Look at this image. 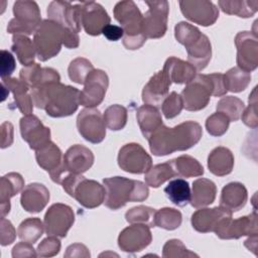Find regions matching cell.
Listing matches in <instances>:
<instances>
[{
  "label": "cell",
  "instance_id": "1",
  "mask_svg": "<svg viewBox=\"0 0 258 258\" xmlns=\"http://www.w3.org/2000/svg\"><path fill=\"white\" fill-rule=\"evenodd\" d=\"M202 126L195 121H185L172 128L161 125L148 138L149 149L155 156H164L175 151H184L202 138Z\"/></svg>",
  "mask_w": 258,
  "mask_h": 258
},
{
  "label": "cell",
  "instance_id": "2",
  "mask_svg": "<svg viewBox=\"0 0 258 258\" xmlns=\"http://www.w3.org/2000/svg\"><path fill=\"white\" fill-rule=\"evenodd\" d=\"M33 104L38 109L45 110L52 118H61L73 115L80 105V91L60 82L49 83L31 89Z\"/></svg>",
  "mask_w": 258,
  "mask_h": 258
},
{
  "label": "cell",
  "instance_id": "3",
  "mask_svg": "<svg viewBox=\"0 0 258 258\" xmlns=\"http://www.w3.org/2000/svg\"><path fill=\"white\" fill-rule=\"evenodd\" d=\"M33 44L37 58L46 61L60 51L62 44L67 48H77L80 37L77 32L52 20L44 19L33 34Z\"/></svg>",
  "mask_w": 258,
  "mask_h": 258
},
{
  "label": "cell",
  "instance_id": "4",
  "mask_svg": "<svg viewBox=\"0 0 258 258\" xmlns=\"http://www.w3.org/2000/svg\"><path fill=\"white\" fill-rule=\"evenodd\" d=\"M106 190L105 206L113 211L124 207L128 202H143L149 196L147 184L140 180L123 176H113L103 179Z\"/></svg>",
  "mask_w": 258,
  "mask_h": 258
},
{
  "label": "cell",
  "instance_id": "5",
  "mask_svg": "<svg viewBox=\"0 0 258 258\" xmlns=\"http://www.w3.org/2000/svg\"><path fill=\"white\" fill-rule=\"evenodd\" d=\"M114 17L124 31L123 45L130 50L140 48L146 41L142 31L143 14L131 0L118 2L114 7Z\"/></svg>",
  "mask_w": 258,
  "mask_h": 258
},
{
  "label": "cell",
  "instance_id": "6",
  "mask_svg": "<svg viewBox=\"0 0 258 258\" xmlns=\"http://www.w3.org/2000/svg\"><path fill=\"white\" fill-rule=\"evenodd\" d=\"M12 18L7 25V32L13 35L34 34L37 27L42 22L40 10L35 1L19 0L13 5Z\"/></svg>",
  "mask_w": 258,
  "mask_h": 258
},
{
  "label": "cell",
  "instance_id": "7",
  "mask_svg": "<svg viewBox=\"0 0 258 258\" xmlns=\"http://www.w3.org/2000/svg\"><path fill=\"white\" fill-rule=\"evenodd\" d=\"M214 86L209 75L197 74L181 91L183 108L187 111H200L206 108L213 96Z\"/></svg>",
  "mask_w": 258,
  "mask_h": 258
},
{
  "label": "cell",
  "instance_id": "8",
  "mask_svg": "<svg viewBox=\"0 0 258 258\" xmlns=\"http://www.w3.org/2000/svg\"><path fill=\"white\" fill-rule=\"evenodd\" d=\"M148 10L143 15L142 31L147 38H160L167 30L169 4L165 0L145 1Z\"/></svg>",
  "mask_w": 258,
  "mask_h": 258
},
{
  "label": "cell",
  "instance_id": "9",
  "mask_svg": "<svg viewBox=\"0 0 258 258\" xmlns=\"http://www.w3.org/2000/svg\"><path fill=\"white\" fill-rule=\"evenodd\" d=\"M216 235L223 240L239 239L243 236H253L258 234L257 213L254 210L251 214L235 219L232 216L226 217L220 221L215 231Z\"/></svg>",
  "mask_w": 258,
  "mask_h": 258
},
{
  "label": "cell",
  "instance_id": "10",
  "mask_svg": "<svg viewBox=\"0 0 258 258\" xmlns=\"http://www.w3.org/2000/svg\"><path fill=\"white\" fill-rule=\"evenodd\" d=\"M118 165L126 172L134 174L146 173L152 166V158L138 143L123 145L117 157Z\"/></svg>",
  "mask_w": 258,
  "mask_h": 258
},
{
  "label": "cell",
  "instance_id": "11",
  "mask_svg": "<svg viewBox=\"0 0 258 258\" xmlns=\"http://www.w3.org/2000/svg\"><path fill=\"white\" fill-rule=\"evenodd\" d=\"M74 223L75 214L73 209L61 203L51 205L43 219L44 231L47 236H55L58 238H64Z\"/></svg>",
  "mask_w": 258,
  "mask_h": 258
},
{
  "label": "cell",
  "instance_id": "12",
  "mask_svg": "<svg viewBox=\"0 0 258 258\" xmlns=\"http://www.w3.org/2000/svg\"><path fill=\"white\" fill-rule=\"evenodd\" d=\"M108 86V75L102 70L94 69L86 78L84 89L80 92V105L87 108H95L100 105L105 98Z\"/></svg>",
  "mask_w": 258,
  "mask_h": 258
},
{
  "label": "cell",
  "instance_id": "13",
  "mask_svg": "<svg viewBox=\"0 0 258 258\" xmlns=\"http://www.w3.org/2000/svg\"><path fill=\"white\" fill-rule=\"evenodd\" d=\"M77 128L82 137L94 144L106 137V124L101 112L96 108H85L77 117Z\"/></svg>",
  "mask_w": 258,
  "mask_h": 258
},
{
  "label": "cell",
  "instance_id": "14",
  "mask_svg": "<svg viewBox=\"0 0 258 258\" xmlns=\"http://www.w3.org/2000/svg\"><path fill=\"white\" fill-rule=\"evenodd\" d=\"M237 67L251 73L258 67V38L255 32L240 31L235 36Z\"/></svg>",
  "mask_w": 258,
  "mask_h": 258
},
{
  "label": "cell",
  "instance_id": "15",
  "mask_svg": "<svg viewBox=\"0 0 258 258\" xmlns=\"http://www.w3.org/2000/svg\"><path fill=\"white\" fill-rule=\"evenodd\" d=\"M179 8L186 19L202 26L213 25L219 18V8L212 1L182 0Z\"/></svg>",
  "mask_w": 258,
  "mask_h": 258
},
{
  "label": "cell",
  "instance_id": "16",
  "mask_svg": "<svg viewBox=\"0 0 258 258\" xmlns=\"http://www.w3.org/2000/svg\"><path fill=\"white\" fill-rule=\"evenodd\" d=\"M47 16L49 20L72 31H81V3L73 5L68 1H51L47 6Z\"/></svg>",
  "mask_w": 258,
  "mask_h": 258
},
{
  "label": "cell",
  "instance_id": "17",
  "mask_svg": "<svg viewBox=\"0 0 258 258\" xmlns=\"http://www.w3.org/2000/svg\"><path fill=\"white\" fill-rule=\"evenodd\" d=\"M152 241L150 227L145 224H131L118 236L119 248L127 253H136L145 249Z\"/></svg>",
  "mask_w": 258,
  "mask_h": 258
},
{
  "label": "cell",
  "instance_id": "18",
  "mask_svg": "<svg viewBox=\"0 0 258 258\" xmlns=\"http://www.w3.org/2000/svg\"><path fill=\"white\" fill-rule=\"evenodd\" d=\"M22 139L33 150H38L50 142V129L35 115H24L19 122Z\"/></svg>",
  "mask_w": 258,
  "mask_h": 258
},
{
  "label": "cell",
  "instance_id": "19",
  "mask_svg": "<svg viewBox=\"0 0 258 258\" xmlns=\"http://www.w3.org/2000/svg\"><path fill=\"white\" fill-rule=\"evenodd\" d=\"M111 18L103 6L94 1L81 2V25L89 35H100Z\"/></svg>",
  "mask_w": 258,
  "mask_h": 258
},
{
  "label": "cell",
  "instance_id": "20",
  "mask_svg": "<svg viewBox=\"0 0 258 258\" xmlns=\"http://www.w3.org/2000/svg\"><path fill=\"white\" fill-rule=\"evenodd\" d=\"M105 196L106 190L101 183L93 179H87L82 175L71 197L76 199L81 206L87 209H94L104 203Z\"/></svg>",
  "mask_w": 258,
  "mask_h": 258
},
{
  "label": "cell",
  "instance_id": "21",
  "mask_svg": "<svg viewBox=\"0 0 258 258\" xmlns=\"http://www.w3.org/2000/svg\"><path fill=\"white\" fill-rule=\"evenodd\" d=\"M170 85L171 81L163 70L155 73L142 90L143 103L156 108L161 107L163 100L168 95Z\"/></svg>",
  "mask_w": 258,
  "mask_h": 258
},
{
  "label": "cell",
  "instance_id": "22",
  "mask_svg": "<svg viewBox=\"0 0 258 258\" xmlns=\"http://www.w3.org/2000/svg\"><path fill=\"white\" fill-rule=\"evenodd\" d=\"M232 216V212L219 206L215 208H200L197 210L190 219L192 228L200 233L214 232L221 220Z\"/></svg>",
  "mask_w": 258,
  "mask_h": 258
},
{
  "label": "cell",
  "instance_id": "23",
  "mask_svg": "<svg viewBox=\"0 0 258 258\" xmlns=\"http://www.w3.org/2000/svg\"><path fill=\"white\" fill-rule=\"evenodd\" d=\"M94 159V154L88 147L81 144H75L63 154L62 163L67 171L82 174L92 167Z\"/></svg>",
  "mask_w": 258,
  "mask_h": 258
},
{
  "label": "cell",
  "instance_id": "24",
  "mask_svg": "<svg viewBox=\"0 0 258 258\" xmlns=\"http://www.w3.org/2000/svg\"><path fill=\"white\" fill-rule=\"evenodd\" d=\"M49 201V190L45 185L38 182L27 184L21 191V207L28 213H40Z\"/></svg>",
  "mask_w": 258,
  "mask_h": 258
},
{
  "label": "cell",
  "instance_id": "25",
  "mask_svg": "<svg viewBox=\"0 0 258 258\" xmlns=\"http://www.w3.org/2000/svg\"><path fill=\"white\" fill-rule=\"evenodd\" d=\"M19 80L31 90L44 84L60 82V76L54 69L41 68L34 62L20 70Z\"/></svg>",
  "mask_w": 258,
  "mask_h": 258
},
{
  "label": "cell",
  "instance_id": "26",
  "mask_svg": "<svg viewBox=\"0 0 258 258\" xmlns=\"http://www.w3.org/2000/svg\"><path fill=\"white\" fill-rule=\"evenodd\" d=\"M2 89L11 92L13 94L14 108L17 107L20 113L23 115H29L33 111V101L31 95L28 94L29 88L16 78H4L1 79Z\"/></svg>",
  "mask_w": 258,
  "mask_h": 258
},
{
  "label": "cell",
  "instance_id": "27",
  "mask_svg": "<svg viewBox=\"0 0 258 258\" xmlns=\"http://www.w3.org/2000/svg\"><path fill=\"white\" fill-rule=\"evenodd\" d=\"M24 188V179L17 172H9L0 179V203L1 218L10 212V199L22 191Z\"/></svg>",
  "mask_w": 258,
  "mask_h": 258
},
{
  "label": "cell",
  "instance_id": "28",
  "mask_svg": "<svg viewBox=\"0 0 258 258\" xmlns=\"http://www.w3.org/2000/svg\"><path fill=\"white\" fill-rule=\"evenodd\" d=\"M248 200V192L245 185L238 181L227 183L221 191L220 206L230 212H238L245 207Z\"/></svg>",
  "mask_w": 258,
  "mask_h": 258
},
{
  "label": "cell",
  "instance_id": "29",
  "mask_svg": "<svg viewBox=\"0 0 258 258\" xmlns=\"http://www.w3.org/2000/svg\"><path fill=\"white\" fill-rule=\"evenodd\" d=\"M35 159L37 164L42 169L47 171L50 176L57 173L63 165V155L61 150L52 141L35 151Z\"/></svg>",
  "mask_w": 258,
  "mask_h": 258
},
{
  "label": "cell",
  "instance_id": "30",
  "mask_svg": "<svg viewBox=\"0 0 258 258\" xmlns=\"http://www.w3.org/2000/svg\"><path fill=\"white\" fill-rule=\"evenodd\" d=\"M162 70L167 74L171 83L175 84H188L197 75V70L192 64L175 56L168 57Z\"/></svg>",
  "mask_w": 258,
  "mask_h": 258
},
{
  "label": "cell",
  "instance_id": "31",
  "mask_svg": "<svg viewBox=\"0 0 258 258\" xmlns=\"http://www.w3.org/2000/svg\"><path fill=\"white\" fill-rule=\"evenodd\" d=\"M234 167V155L224 146L214 148L208 156V168L217 176H225L232 172Z\"/></svg>",
  "mask_w": 258,
  "mask_h": 258
},
{
  "label": "cell",
  "instance_id": "32",
  "mask_svg": "<svg viewBox=\"0 0 258 258\" xmlns=\"http://www.w3.org/2000/svg\"><path fill=\"white\" fill-rule=\"evenodd\" d=\"M217 195L215 182L208 178H198L192 182L189 204L196 209L207 207L214 203Z\"/></svg>",
  "mask_w": 258,
  "mask_h": 258
},
{
  "label": "cell",
  "instance_id": "33",
  "mask_svg": "<svg viewBox=\"0 0 258 258\" xmlns=\"http://www.w3.org/2000/svg\"><path fill=\"white\" fill-rule=\"evenodd\" d=\"M187 60L197 71H203L212 58V44L206 34H202L198 40L187 46Z\"/></svg>",
  "mask_w": 258,
  "mask_h": 258
},
{
  "label": "cell",
  "instance_id": "34",
  "mask_svg": "<svg viewBox=\"0 0 258 258\" xmlns=\"http://www.w3.org/2000/svg\"><path fill=\"white\" fill-rule=\"evenodd\" d=\"M136 119L143 136L147 139L163 123L158 108L144 104L136 111Z\"/></svg>",
  "mask_w": 258,
  "mask_h": 258
},
{
  "label": "cell",
  "instance_id": "35",
  "mask_svg": "<svg viewBox=\"0 0 258 258\" xmlns=\"http://www.w3.org/2000/svg\"><path fill=\"white\" fill-rule=\"evenodd\" d=\"M218 5L224 13L242 18L252 17L258 10L257 0H220Z\"/></svg>",
  "mask_w": 258,
  "mask_h": 258
},
{
  "label": "cell",
  "instance_id": "36",
  "mask_svg": "<svg viewBox=\"0 0 258 258\" xmlns=\"http://www.w3.org/2000/svg\"><path fill=\"white\" fill-rule=\"evenodd\" d=\"M11 50L16 54L19 62L22 66L28 67L34 63L36 50L33 44V40H31L27 35H13Z\"/></svg>",
  "mask_w": 258,
  "mask_h": 258
},
{
  "label": "cell",
  "instance_id": "37",
  "mask_svg": "<svg viewBox=\"0 0 258 258\" xmlns=\"http://www.w3.org/2000/svg\"><path fill=\"white\" fill-rule=\"evenodd\" d=\"M163 190L167 199L177 207H184L190 201V186L183 178L170 180Z\"/></svg>",
  "mask_w": 258,
  "mask_h": 258
},
{
  "label": "cell",
  "instance_id": "38",
  "mask_svg": "<svg viewBox=\"0 0 258 258\" xmlns=\"http://www.w3.org/2000/svg\"><path fill=\"white\" fill-rule=\"evenodd\" d=\"M177 176L173 168L171 160L163 163H158L150 167V169L145 173V182L147 185L157 188L165 181Z\"/></svg>",
  "mask_w": 258,
  "mask_h": 258
},
{
  "label": "cell",
  "instance_id": "39",
  "mask_svg": "<svg viewBox=\"0 0 258 258\" xmlns=\"http://www.w3.org/2000/svg\"><path fill=\"white\" fill-rule=\"evenodd\" d=\"M171 162L177 176L196 177L204 174L203 165L190 155H180L174 159H171Z\"/></svg>",
  "mask_w": 258,
  "mask_h": 258
},
{
  "label": "cell",
  "instance_id": "40",
  "mask_svg": "<svg viewBox=\"0 0 258 258\" xmlns=\"http://www.w3.org/2000/svg\"><path fill=\"white\" fill-rule=\"evenodd\" d=\"M44 225L39 218H28L20 223L17 229L21 241L34 244L43 234Z\"/></svg>",
  "mask_w": 258,
  "mask_h": 258
},
{
  "label": "cell",
  "instance_id": "41",
  "mask_svg": "<svg viewBox=\"0 0 258 258\" xmlns=\"http://www.w3.org/2000/svg\"><path fill=\"white\" fill-rule=\"evenodd\" d=\"M224 81L227 91L233 93H240L244 91L251 82V74L234 67L224 74Z\"/></svg>",
  "mask_w": 258,
  "mask_h": 258
},
{
  "label": "cell",
  "instance_id": "42",
  "mask_svg": "<svg viewBox=\"0 0 258 258\" xmlns=\"http://www.w3.org/2000/svg\"><path fill=\"white\" fill-rule=\"evenodd\" d=\"M182 222L181 213L173 208H162L155 211L154 226L164 230L172 231L177 229Z\"/></svg>",
  "mask_w": 258,
  "mask_h": 258
},
{
  "label": "cell",
  "instance_id": "43",
  "mask_svg": "<svg viewBox=\"0 0 258 258\" xmlns=\"http://www.w3.org/2000/svg\"><path fill=\"white\" fill-rule=\"evenodd\" d=\"M217 112L226 115L230 121H238L245 109L242 100L234 96H226L219 100L216 106Z\"/></svg>",
  "mask_w": 258,
  "mask_h": 258
},
{
  "label": "cell",
  "instance_id": "44",
  "mask_svg": "<svg viewBox=\"0 0 258 258\" xmlns=\"http://www.w3.org/2000/svg\"><path fill=\"white\" fill-rule=\"evenodd\" d=\"M103 118L109 129L113 131L121 130L127 123V109L118 104L111 105L105 110Z\"/></svg>",
  "mask_w": 258,
  "mask_h": 258
},
{
  "label": "cell",
  "instance_id": "45",
  "mask_svg": "<svg viewBox=\"0 0 258 258\" xmlns=\"http://www.w3.org/2000/svg\"><path fill=\"white\" fill-rule=\"evenodd\" d=\"M94 70L92 62L85 57H77L71 61L68 68L69 78L80 85H84L88 75Z\"/></svg>",
  "mask_w": 258,
  "mask_h": 258
},
{
  "label": "cell",
  "instance_id": "46",
  "mask_svg": "<svg viewBox=\"0 0 258 258\" xmlns=\"http://www.w3.org/2000/svg\"><path fill=\"white\" fill-rule=\"evenodd\" d=\"M154 216V209L147 206H137L126 212L125 219L130 224H145L149 227H155Z\"/></svg>",
  "mask_w": 258,
  "mask_h": 258
},
{
  "label": "cell",
  "instance_id": "47",
  "mask_svg": "<svg viewBox=\"0 0 258 258\" xmlns=\"http://www.w3.org/2000/svg\"><path fill=\"white\" fill-rule=\"evenodd\" d=\"M202 34L203 33L198 27L185 21H180L174 26L175 39L185 48L198 40Z\"/></svg>",
  "mask_w": 258,
  "mask_h": 258
},
{
  "label": "cell",
  "instance_id": "48",
  "mask_svg": "<svg viewBox=\"0 0 258 258\" xmlns=\"http://www.w3.org/2000/svg\"><path fill=\"white\" fill-rule=\"evenodd\" d=\"M230 122L226 115L221 112H216L207 118L205 126L210 135L219 137L227 132Z\"/></svg>",
  "mask_w": 258,
  "mask_h": 258
},
{
  "label": "cell",
  "instance_id": "49",
  "mask_svg": "<svg viewBox=\"0 0 258 258\" xmlns=\"http://www.w3.org/2000/svg\"><path fill=\"white\" fill-rule=\"evenodd\" d=\"M162 256L164 258L199 257L198 254L189 251L178 239H170L166 241L162 248Z\"/></svg>",
  "mask_w": 258,
  "mask_h": 258
},
{
  "label": "cell",
  "instance_id": "50",
  "mask_svg": "<svg viewBox=\"0 0 258 258\" xmlns=\"http://www.w3.org/2000/svg\"><path fill=\"white\" fill-rule=\"evenodd\" d=\"M182 108L183 103L181 96L174 91L168 94L161 104V110L166 119H172L179 115Z\"/></svg>",
  "mask_w": 258,
  "mask_h": 258
},
{
  "label": "cell",
  "instance_id": "51",
  "mask_svg": "<svg viewBox=\"0 0 258 258\" xmlns=\"http://www.w3.org/2000/svg\"><path fill=\"white\" fill-rule=\"evenodd\" d=\"M256 89L257 87H255L253 89V91L251 92V94L249 95V105L247 108L244 109L242 115H241V119L243 121V123L250 127L255 129L258 126V116H257V95H256Z\"/></svg>",
  "mask_w": 258,
  "mask_h": 258
},
{
  "label": "cell",
  "instance_id": "52",
  "mask_svg": "<svg viewBox=\"0 0 258 258\" xmlns=\"http://www.w3.org/2000/svg\"><path fill=\"white\" fill-rule=\"evenodd\" d=\"M60 241L58 237L47 236L43 239L40 244L37 246V256L40 257H52L59 253L60 250Z\"/></svg>",
  "mask_w": 258,
  "mask_h": 258
},
{
  "label": "cell",
  "instance_id": "53",
  "mask_svg": "<svg viewBox=\"0 0 258 258\" xmlns=\"http://www.w3.org/2000/svg\"><path fill=\"white\" fill-rule=\"evenodd\" d=\"M0 68H1V79L9 78L16 68L15 58L11 52L6 49L0 51Z\"/></svg>",
  "mask_w": 258,
  "mask_h": 258
},
{
  "label": "cell",
  "instance_id": "54",
  "mask_svg": "<svg viewBox=\"0 0 258 258\" xmlns=\"http://www.w3.org/2000/svg\"><path fill=\"white\" fill-rule=\"evenodd\" d=\"M16 238V231L12 225V223L5 219V217L1 218V228H0V243L2 246L10 245L14 242Z\"/></svg>",
  "mask_w": 258,
  "mask_h": 258
},
{
  "label": "cell",
  "instance_id": "55",
  "mask_svg": "<svg viewBox=\"0 0 258 258\" xmlns=\"http://www.w3.org/2000/svg\"><path fill=\"white\" fill-rule=\"evenodd\" d=\"M37 253L32 247V244L27 242H19L12 249V257H36Z\"/></svg>",
  "mask_w": 258,
  "mask_h": 258
},
{
  "label": "cell",
  "instance_id": "56",
  "mask_svg": "<svg viewBox=\"0 0 258 258\" xmlns=\"http://www.w3.org/2000/svg\"><path fill=\"white\" fill-rule=\"evenodd\" d=\"M212 82H213V86H214V92H213V96L215 97H221L226 95L227 88L225 85V81H224V75L220 74V73H214V74H210L209 75Z\"/></svg>",
  "mask_w": 258,
  "mask_h": 258
},
{
  "label": "cell",
  "instance_id": "57",
  "mask_svg": "<svg viewBox=\"0 0 258 258\" xmlns=\"http://www.w3.org/2000/svg\"><path fill=\"white\" fill-rule=\"evenodd\" d=\"M13 143V125L5 121L1 124V148L9 147Z\"/></svg>",
  "mask_w": 258,
  "mask_h": 258
},
{
  "label": "cell",
  "instance_id": "58",
  "mask_svg": "<svg viewBox=\"0 0 258 258\" xmlns=\"http://www.w3.org/2000/svg\"><path fill=\"white\" fill-rule=\"evenodd\" d=\"M64 257H90L89 249L81 243H75L70 245L67 248V251L63 255Z\"/></svg>",
  "mask_w": 258,
  "mask_h": 258
},
{
  "label": "cell",
  "instance_id": "59",
  "mask_svg": "<svg viewBox=\"0 0 258 258\" xmlns=\"http://www.w3.org/2000/svg\"><path fill=\"white\" fill-rule=\"evenodd\" d=\"M102 33L110 41H117L124 36V31H123L122 27L118 26V25H113V24L107 25L103 29Z\"/></svg>",
  "mask_w": 258,
  "mask_h": 258
},
{
  "label": "cell",
  "instance_id": "60",
  "mask_svg": "<svg viewBox=\"0 0 258 258\" xmlns=\"http://www.w3.org/2000/svg\"><path fill=\"white\" fill-rule=\"evenodd\" d=\"M244 245L249 251H252L255 255H257V235L249 236L248 239L244 242Z\"/></svg>",
  "mask_w": 258,
  "mask_h": 258
}]
</instances>
